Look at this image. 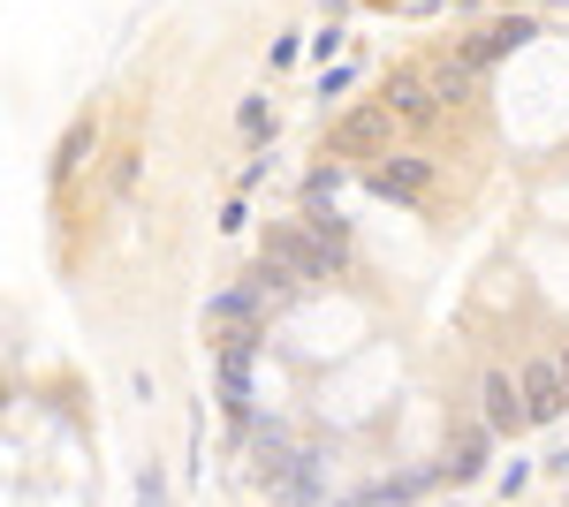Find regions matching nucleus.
I'll return each mask as SVG.
<instances>
[{
	"label": "nucleus",
	"mask_w": 569,
	"mask_h": 507,
	"mask_svg": "<svg viewBox=\"0 0 569 507\" xmlns=\"http://www.w3.org/2000/svg\"><path fill=\"white\" fill-rule=\"evenodd\" d=\"M84 152H91V129L77 122V129H69V136H61V160H53V174H61V182H69V174L84 168Z\"/></svg>",
	"instance_id": "7"
},
{
	"label": "nucleus",
	"mask_w": 569,
	"mask_h": 507,
	"mask_svg": "<svg viewBox=\"0 0 569 507\" xmlns=\"http://www.w3.org/2000/svg\"><path fill=\"white\" fill-rule=\"evenodd\" d=\"M335 257H327V243L319 235H305V227H273L266 235V281H289V273H305V281H319Z\"/></svg>",
	"instance_id": "2"
},
{
	"label": "nucleus",
	"mask_w": 569,
	"mask_h": 507,
	"mask_svg": "<svg viewBox=\"0 0 569 507\" xmlns=\"http://www.w3.org/2000/svg\"><path fill=\"white\" fill-rule=\"evenodd\" d=\"M562 379H569V356H562Z\"/></svg>",
	"instance_id": "9"
},
{
	"label": "nucleus",
	"mask_w": 569,
	"mask_h": 507,
	"mask_svg": "<svg viewBox=\"0 0 569 507\" xmlns=\"http://www.w3.org/2000/svg\"><path fill=\"white\" fill-rule=\"evenodd\" d=\"M130 182H137V152H122L114 160V197H130Z\"/></svg>",
	"instance_id": "8"
},
{
	"label": "nucleus",
	"mask_w": 569,
	"mask_h": 507,
	"mask_svg": "<svg viewBox=\"0 0 569 507\" xmlns=\"http://www.w3.org/2000/svg\"><path fill=\"white\" fill-rule=\"evenodd\" d=\"M525 402H531V424H547V417H562V409H569L562 356H531V364H525Z\"/></svg>",
	"instance_id": "3"
},
{
	"label": "nucleus",
	"mask_w": 569,
	"mask_h": 507,
	"mask_svg": "<svg viewBox=\"0 0 569 507\" xmlns=\"http://www.w3.org/2000/svg\"><path fill=\"white\" fill-rule=\"evenodd\" d=\"M479 402H486V424H493V432H517V424H531L525 379H509V372H486V386H479Z\"/></svg>",
	"instance_id": "4"
},
{
	"label": "nucleus",
	"mask_w": 569,
	"mask_h": 507,
	"mask_svg": "<svg viewBox=\"0 0 569 507\" xmlns=\"http://www.w3.org/2000/svg\"><path fill=\"white\" fill-rule=\"evenodd\" d=\"M372 182H380L388 197H426L433 168H426V160H388V168H372Z\"/></svg>",
	"instance_id": "6"
},
{
	"label": "nucleus",
	"mask_w": 569,
	"mask_h": 507,
	"mask_svg": "<svg viewBox=\"0 0 569 507\" xmlns=\"http://www.w3.org/2000/svg\"><path fill=\"white\" fill-rule=\"evenodd\" d=\"M388 136H395L388 107H350L342 122L327 129V152H335V160H380V152H388Z\"/></svg>",
	"instance_id": "1"
},
{
	"label": "nucleus",
	"mask_w": 569,
	"mask_h": 507,
	"mask_svg": "<svg viewBox=\"0 0 569 507\" xmlns=\"http://www.w3.org/2000/svg\"><path fill=\"white\" fill-rule=\"evenodd\" d=\"M433 99H440V91L426 84V77H395V84H388V114H402V122H426V114H433Z\"/></svg>",
	"instance_id": "5"
}]
</instances>
